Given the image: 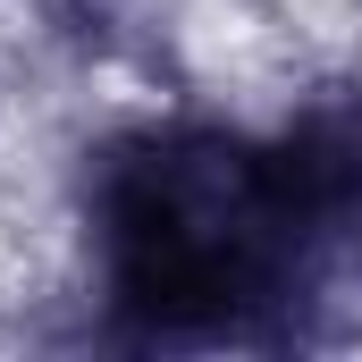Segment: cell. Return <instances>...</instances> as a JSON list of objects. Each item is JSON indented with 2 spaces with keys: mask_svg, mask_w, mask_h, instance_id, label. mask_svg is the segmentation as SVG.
Returning <instances> with one entry per match:
<instances>
[]
</instances>
